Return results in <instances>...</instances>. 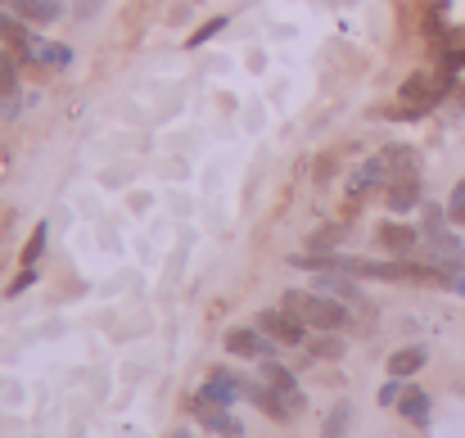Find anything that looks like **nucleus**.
<instances>
[{
	"instance_id": "25",
	"label": "nucleus",
	"mask_w": 465,
	"mask_h": 438,
	"mask_svg": "<svg viewBox=\"0 0 465 438\" xmlns=\"http://www.w3.org/2000/svg\"><path fill=\"white\" fill-rule=\"evenodd\" d=\"M443 281H448L457 294H465V272H457V276H443Z\"/></svg>"
},
{
	"instance_id": "12",
	"label": "nucleus",
	"mask_w": 465,
	"mask_h": 438,
	"mask_svg": "<svg viewBox=\"0 0 465 438\" xmlns=\"http://www.w3.org/2000/svg\"><path fill=\"white\" fill-rule=\"evenodd\" d=\"M384 167H389L393 181H398V176H416V154L407 145H389L384 149Z\"/></svg>"
},
{
	"instance_id": "15",
	"label": "nucleus",
	"mask_w": 465,
	"mask_h": 438,
	"mask_svg": "<svg viewBox=\"0 0 465 438\" xmlns=\"http://www.w3.org/2000/svg\"><path fill=\"white\" fill-rule=\"evenodd\" d=\"M384 176H389L384 158H375V163H361V167L352 172V185H348V190H352V194H366V190H371L375 181H384Z\"/></svg>"
},
{
	"instance_id": "22",
	"label": "nucleus",
	"mask_w": 465,
	"mask_h": 438,
	"mask_svg": "<svg viewBox=\"0 0 465 438\" xmlns=\"http://www.w3.org/2000/svg\"><path fill=\"white\" fill-rule=\"evenodd\" d=\"M402 393H407V389H402V384H398V375H393V380L380 389V403H384V407H398V403H402Z\"/></svg>"
},
{
	"instance_id": "20",
	"label": "nucleus",
	"mask_w": 465,
	"mask_h": 438,
	"mask_svg": "<svg viewBox=\"0 0 465 438\" xmlns=\"http://www.w3.org/2000/svg\"><path fill=\"white\" fill-rule=\"evenodd\" d=\"M448 222L465 226V181H457V190H452V199H448Z\"/></svg>"
},
{
	"instance_id": "18",
	"label": "nucleus",
	"mask_w": 465,
	"mask_h": 438,
	"mask_svg": "<svg viewBox=\"0 0 465 438\" xmlns=\"http://www.w3.org/2000/svg\"><path fill=\"white\" fill-rule=\"evenodd\" d=\"M14 82H18V64H14V55H9V50H0V95H9V91H14Z\"/></svg>"
},
{
	"instance_id": "23",
	"label": "nucleus",
	"mask_w": 465,
	"mask_h": 438,
	"mask_svg": "<svg viewBox=\"0 0 465 438\" xmlns=\"http://www.w3.org/2000/svg\"><path fill=\"white\" fill-rule=\"evenodd\" d=\"M18 114V95L9 91V95H0V118H14Z\"/></svg>"
},
{
	"instance_id": "1",
	"label": "nucleus",
	"mask_w": 465,
	"mask_h": 438,
	"mask_svg": "<svg viewBox=\"0 0 465 438\" xmlns=\"http://www.w3.org/2000/svg\"><path fill=\"white\" fill-rule=\"evenodd\" d=\"M281 307H290V312H294L303 325H312V330H339V325H348V307H343V298H330V294L290 290Z\"/></svg>"
},
{
	"instance_id": "14",
	"label": "nucleus",
	"mask_w": 465,
	"mask_h": 438,
	"mask_svg": "<svg viewBox=\"0 0 465 438\" xmlns=\"http://www.w3.org/2000/svg\"><path fill=\"white\" fill-rule=\"evenodd\" d=\"M27 59H36V64H45V68H64L73 55L64 50V45H50V41H32L27 45Z\"/></svg>"
},
{
	"instance_id": "3",
	"label": "nucleus",
	"mask_w": 465,
	"mask_h": 438,
	"mask_svg": "<svg viewBox=\"0 0 465 438\" xmlns=\"http://www.w3.org/2000/svg\"><path fill=\"white\" fill-rule=\"evenodd\" d=\"M272 343H276V339L262 334L258 325H253V330H249V325L226 330V353H231V357H258V362H262V357H272Z\"/></svg>"
},
{
	"instance_id": "8",
	"label": "nucleus",
	"mask_w": 465,
	"mask_h": 438,
	"mask_svg": "<svg viewBox=\"0 0 465 438\" xmlns=\"http://www.w3.org/2000/svg\"><path fill=\"white\" fill-rule=\"evenodd\" d=\"M425 362H430V353H425L420 343H411V348H398V353L389 357V375L407 380V375H416V371H420Z\"/></svg>"
},
{
	"instance_id": "6",
	"label": "nucleus",
	"mask_w": 465,
	"mask_h": 438,
	"mask_svg": "<svg viewBox=\"0 0 465 438\" xmlns=\"http://www.w3.org/2000/svg\"><path fill=\"white\" fill-rule=\"evenodd\" d=\"M194 416L208 425V430H217V434H240V421L226 412V407H213V403H203V398H194Z\"/></svg>"
},
{
	"instance_id": "5",
	"label": "nucleus",
	"mask_w": 465,
	"mask_h": 438,
	"mask_svg": "<svg viewBox=\"0 0 465 438\" xmlns=\"http://www.w3.org/2000/svg\"><path fill=\"white\" fill-rule=\"evenodd\" d=\"M199 398H203V403H213V407H231V403L240 398V380H235V375H226V371H217V375L199 389Z\"/></svg>"
},
{
	"instance_id": "19",
	"label": "nucleus",
	"mask_w": 465,
	"mask_h": 438,
	"mask_svg": "<svg viewBox=\"0 0 465 438\" xmlns=\"http://www.w3.org/2000/svg\"><path fill=\"white\" fill-rule=\"evenodd\" d=\"M45 240H50V231H45V226H36V231H32V240H27V249H23V263H27V267H36V258H41Z\"/></svg>"
},
{
	"instance_id": "21",
	"label": "nucleus",
	"mask_w": 465,
	"mask_h": 438,
	"mask_svg": "<svg viewBox=\"0 0 465 438\" xmlns=\"http://www.w3.org/2000/svg\"><path fill=\"white\" fill-rule=\"evenodd\" d=\"M222 27H226V18H208L199 32H190V45H203V41H208V36H217Z\"/></svg>"
},
{
	"instance_id": "4",
	"label": "nucleus",
	"mask_w": 465,
	"mask_h": 438,
	"mask_svg": "<svg viewBox=\"0 0 465 438\" xmlns=\"http://www.w3.org/2000/svg\"><path fill=\"white\" fill-rule=\"evenodd\" d=\"M262 384L267 389H276L285 403H290V412H303V393H299V380L276 362V357H262Z\"/></svg>"
},
{
	"instance_id": "9",
	"label": "nucleus",
	"mask_w": 465,
	"mask_h": 438,
	"mask_svg": "<svg viewBox=\"0 0 465 438\" xmlns=\"http://www.w3.org/2000/svg\"><path fill=\"white\" fill-rule=\"evenodd\" d=\"M316 294H330V298H343V303H361L357 285H352L343 272H321V276H316Z\"/></svg>"
},
{
	"instance_id": "16",
	"label": "nucleus",
	"mask_w": 465,
	"mask_h": 438,
	"mask_svg": "<svg viewBox=\"0 0 465 438\" xmlns=\"http://www.w3.org/2000/svg\"><path fill=\"white\" fill-rule=\"evenodd\" d=\"M348 416H352V407H348V403H339V407L330 412V421H325V438H343L348 434Z\"/></svg>"
},
{
	"instance_id": "2",
	"label": "nucleus",
	"mask_w": 465,
	"mask_h": 438,
	"mask_svg": "<svg viewBox=\"0 0 465 438\" xmlns=\"http://www.w3.org/2000/svg\"><path fill=\"white\" fill-rule=\"evenodd\" d=\"M258 330L272 334L276 343H308V325H303L290 307H272V312H262V316H258Z\"/></svg>"
},
{
	"instance_id": "11",
	"label": "nucleus",
	"mask_w": 465,
	"mask_h": 438,
	"mask_svg": "<svg viewBox=\"0 0 465 438\" xmlns=\"http://www.w3.org/2000/svg\"><path fill=\"white\" fill-rule=\"evenodd\" d=\"M9 14L32 18V23H54V18H59V0H14Z\"/></svg>"
},
{
	"instance_id": "7",
	"label": "nucleus",
	"mask_w": 465,
	"mask_h": 438,
	"mask_svg": "<svg viewBox=\"0 0 465 438\" xmlns=\"http://www.w3.org/2000/svg\"><path fill=\"white\" fill-rule=\"evenodd\" d=\"M420 204V176H398L393 185H389V208L393 213H407V208H416Z\"/></svg>"
},
{
	"instance_id": "24",
	"label": "nucleus",
	"mask_w": 465,
	"mask_h": 438,
	"mask_svg": "<svg viewBox=\"0 0 465 438\" xmlns=\"http://www.w3.org/2000/svg\"><path fill=\"white\" fill-rule=\"evenodd\" d=\"M339 235H343V231H339V226H334V231H321V235H316V240H312V244H334V240H339Z\"/></svg>"
},
{
	"instance_id": "17",
	"label": "nucleus",
	"mask_w": 465,
	"mask_h": 438,
	"mask_svg": "<svg viewBox=\"0 0 465 438\" xmlns=\"http://www.w3.org/2000/svg\"><path fill=\"white\" fill-rule=\"evenodd\" d=\"M312 353L339 362V357H343V339H339V334H321V339H312Z\"/></svg>"
},
{
	"instance_id": "10",
	"label": "nucleus",
	"mask_w": 465,
	"mask_h": 438,
	"mask_svg": "<svg viewBox=\"0 0 465 438\" xmlns=\"http://www.w3.org/2000/svg\"><path fill=\"white\" fill-rule=\"evenodd\" d=\"M380 244H384L389 254H398V258H407V254L416 249V231H411V226H398V222H389V226L380 231Z\"/></svg>"
},
{
	"instance_id": "26",
	"label": "nucleus",
	"mask_w": 465,
	"mask_h": 438,
	"mask_svg": "<svg viewBox=\"0 0 465 438\" xmlns=\"http://www.w3.org/2000/svg\"><path fill=\"white\" fill-rule=\"evenodd\" d=\"M0 5H14V0H0Z\"/></svg>"
},
{
	"instance_id": "13",
	"label": "nucleus",
	"mask_w": 465,
	"mask_h": 438,
	"mask_svg": "<svg viewBox=\"0 0 465 438\" xmlns=\"http://www.w3.org/2000/svg\"><path fill=\"white\" fill-rule=\"evenodd\" d=\"M398 407H402V416H407L411 425H425V421H430V393H425V389H407Z\"/></svg>"
}]
</instances>
